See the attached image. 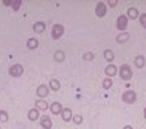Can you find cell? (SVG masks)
Listing matches in <instances>:
<instances>
[{
    "label": "cell",
    "mask_w": 146,
    "mask_h": 129,
    "mask_svg": "<svg viewBox=\"0 0 146 129\" xmlns=\"http://www.w3.org/2000/svg\"><path fill=\"white\" fill-rule=\"evenodd\" d=\"M120 77H121L123 80H130L131 77H132V72H131V69L128 67V64H123L121 67H120Z\"/></svg>",
    "instance_id": "cell-1"
},
{
    "label": "cell",
    "mask_w": 146,
    "mask_h": 129,
    "mask_svg": "<svg viewBox=\"0 0 146 129\" xmlns=\"http://www.w3.org/2000/svg\"><path fill=\"white\" fill-rule=\"evenodd\" d=\"M10 76H13V77H19V76H22V73H24V67L21 66V64H13L11 67H10Z\"/></svg>",
    "instance_id": "cell-2"
},
{
    "label": "cell",
    "mask_w": 146,
    "mask_h": 129,
    "mask_svg": "<svg viewBox=\"0 0 146 129\" xmlns=\"http://www.w3.org/2000/svg\"><path fill=\"white\" fill-rule=\"evenodd\" d=\"M123 100L125 102V103H134L135 100H137V95H135V92L134 91H127V92H124L123 93Z\"/></svg>",
    "instance_id": "cell-3"
},
{
    "label": "cell",
    "mask_w": 146,
    "mask_h": 129,
    "mask_svg": "<svg viewBox=\"0 0 146 129\" xmlns=\"http://www.w3.org/2000/svg\"><path fill=\"white\" fill-rule=\"evenodd\" d=\"M64 26L62 25H54V28H52V32H51V34H52V39H59L62 34H64Z\"/></svg>",
    "instance_id": "cell-4"
},
{
    "label": "cell",
    "mask_w": 146,
    "mask_h": 129,
    "mask_svg": "<svg viewBox=\"0 0 146 129\" xmlns=\"http://www.w3.org/2000/svg\"><path fill=\"white\" fill-rule=\"evenodd\" d=\"M95 14H97L99 18H102V16L106 15V4L105 3H98L97 7H95Z\"/></svg>",
    "instance_id": "cell-5"
},
{
    "label": "cell",
    "mask_w": 146,
    "mask_h": 129,
    "mask_svg": "<svg viewBox=\"0 0 146 129\" xmlns=\"http://www.w3.org/2000/svg\"><path fill=\"white\" fill-rule=\"evenodd\" d=\"M127 24H128V19H127V16H119L117 18V24H116V26H117V29L119 30H124L125 28H127Z\"/></svg>",
    "instance_id": "cell-6"
},
{
    "label": "cell",
    "mask_w": 146,
    "mask_h": 129,
    "mask_svg": "<svg viewBox=\"0 0 146 129\" xmlns=\"http://www.w3.org/2000/svg\"><path fill=\"white\" fill-rule=\"evenodd\" d=\"M40 125L44 129H51V126H52V122H51V120H50L47 115H44V117H41V118H40Z\"/></svg>",
    "instance_id": "cell-7"
},
{
    "label": "cell",
    "mask_w": 146,
    "mask_h": 129,
    "mask_svg": "<svg viewBox=\"0 0 146 129\" xmlns=\"http://www.w3.org/2000/svg\"><path fill=\"white\" fill-rule=\"evenodd\" d=\"M44 30H46V25L43 22H36L33 25V32L35 33H43Z\"/></svg>",
    "instance_id": "cell-8"
},
{
    "label": "cell",
    "mask_w": 146,
    "mask_h": 129,
    "mask_svg": "<svg viewBox=\"0 0 146 129\" xmlns=\"http://www.w3.org/2000/svg\"><path fill=\"white\" fill-rule=\"evenodd\" d=\"M37 95L40 97H44V96H47L48 95V87H46V85H40L39 88H37Z\"/></svg>",
    "instance_id": "cell-9"
},
{
    "label": "cell",
    "mask_w": 146,
    "mask_h": 129,
    "mask_svg": "<svg viewBox=\"0 0 146 129\" xmlns=\"http://www.w3.org/2000/svg\"><path fill=\"white\" fill-rule=\"evenodd\" d=\"M105 73H106V76H109V77H112V76H114V74L117 73V67H116L114 64H109V66L106 67Z\"/></svg>",
    "instance_id": "cell-10"
},
{
    "label": "cell",
    "mask_w": 146,
    "mask_h": 129,
    "mask_svg": "<svg viewBox=\"0 0 146 129\" xmlns=\"http://www.w3.org/2000/svg\"><path fill=\"white\" fill-rule=\"evenodd\" d=\"M62 120L64 121H70L72 120V111H70V109H64L62 110Z\"/></svg>",
    "instance_id": "cell-11"
},
{
    "label": "cell",
    "mask_w": 146,
    "mask_h": 129,
    "mask_svg": "<svg viewBox=\"0 0 146 129\" xmlns=\"http://www.w3.org/2000/svg\"><path fill=\"white\" fill-rule=\"evenodd\" d=\"M26 45H28L29 49H36L37 45H39V41H37V39H29L28 43H26Z\"/></svg>",
    "instance_id": "cell-12"
},
{
    "label": "cell",
    "mask_w": 146,
    "mask_h": 129,
    "mask_svg": "<svg viewBox=\"0 0 146 129\" xmlns=\"http://www.w3.org/2000/svg\"><path fill=\"white\" fill-rule=\"evenodd\" d=\"M130 39V34L128 33H120V34H117V37H116V40H117V43H125V41Z\"/></svg>",
    "instance_id": "cell-13"
},
{
    "label": "cell",
    "mask_w": 146,
    "mask_h": 129,
    "mask_svg": "<svg viewBox=\"0 0 146 129\" xmlns=\"http://www.w3.org/2000/svg\"><path fill=\"white\" fill-rule=\"evenodd\" d=\"M28 117H29L31 121L37 120V118H39V110H37V109H32V110L29 111V114H28Z\"/></svg>",
    "instance_id": "cell-14"
},
{
    "label": "cell",
    "mask_w": 146,
    "mask_h": 129,
    "mask_svg": "<svg viewBox=\"0 0 146 129\" xmlns=\"http://www.w3.org/2000/svg\"><path fill=\"white\" fill-rule=\"evenodd\" d=\"M51 111H52V114L62 113V106L59 105V103H52L51 105Z\"/></svg>",
    "instance_id": "cell-15"
},
{
    "label": "cell",
    "mask_w": 146,
    "mask_h": 129,
    "mask_svg": "<svg viewBox=\"0 0 146 129\" xmlns=\"http://www.w3.org/2000/svg\"><path fill=\"white\" fill-rule=\"evenodd\" d=\"M54 59H55L57 62H62V61L65 59V52H64V51H57V52L54 54Z\"/></svg>",
    "instance_id": "cell-16"
},
{
    "label": "cell",
    "mask_w": 146,
    "mask_h": 129,
    "mask_svg": "<svg viewBox=\"0 0 146 129\" xmlns=\"http://www.w3.org/2000/svg\"><path fill=\"white\" fill-rule=\"evenodd\" d=\"M36 109H37V110H39V109H40V110H47V109H48V105H47L44 100H37V102H36Z\"/></svg>",
    "instance_id": "cell-17"
},
{
    "label": "cell",
    "mask_w": 146,
    "mask_h": 129,
    "mask_svg": "<svg viewBox=\"0 0 146 129\" xmlns=\"http://www.w3.org/2000/svg\"><path fill=\"white\" fill-rule=\"evenodd\" d=\"M143 64H145V58L142 57V55L135 58V66L137 67H143Z\"/></svg>",
    "instance_id": "cell-18"
},
{
    "label": "cell",
    "mask_w": 146,
    "mask_h": 129,
    "mask_svg": "<svg viewBox=\"0 0 146 129\" xmlns=\"http://www.w3.org/2000/svg\"><path fill=\"white\" fill-rule=\"evenodd\" d=\"M104 57H105L106 61H113L114 59V54H113V51H110V49H106L105 52H104Z\"/></svg>",
    "instance_id": "cell-19"
},
{
    "label": "cell",
    "mask_w": 146,
    "mask_h": 129,
    "mask_svg": "<svg viewBox=\"0 0 146 129\" xmlns=\"http://www.w3.org/2000/svg\"><path fill=\"white\" fill-rule=\"evenodd\" d=\"M50 87H51V89H54V91H58L59 87H61V84H59L58 80H50Z\"/></svg>",
    "instance_id": "cell-20"
},
{
    "label": "cell",
    "mask_w": 146,
    "mask_h": 129,
    "mask_svg": "<svg viewBox=\"0 0 146 129\" xmlns=\"http://www.w3.org/2000/svg\"><path fill=\"white\" fill-rule=\"evenodd\" d=\"M128 16L132 18V19H134V18H137V16H138V10H137L135 7L128 8Z\"/></svg>",
    "instance_id": "cell-21"
},
{
    "label": "cell",
    "mask_w": 146,
    "mask_h": 129,
    "mask_svg": "<svg viewBox=\"0 0 146 129\" xmlns=\"http://www.w3.org/2000/svg\"><path fill=\"white\" fill-rule=\"evenodd\" d=\"M7 120H8V114H7V111L1 110V111H0V121H1V122H6Z\"/></svg>",
    "instance_id": "cell-22"
},
{
    "label": "cell",
    "mask_w": 146,
    "mask_h": 129,
    "mask_svg": "<svg viewBox=\"0 0 146 129\" xmlns=\"http://www.w3.org/2000/svg\"><path fill=\"white\" fill-rule=\"evenodd\" d=\"M102 85H104V88L105 89L110 88V87H112V80H110V78H105L104 82H102Z\"/></svg>",
    "instance_id": "cell-23"
},
{
    "label": "cell",
    "mask_w": 146,
    "mask_h": 129,
    "mask_svg": "<svg viewBox=\"0 0 146 129\" xmlns=\"http://www.w3.org/2000/svg\"><path fill=\"white\" fill-rule=\"evenodd\" d=\"M83 59H84V61H92V59H94V54H92V52H86V54L83 55Z\"/></svg>",
    "instance_id": "cell-24"
},
{
    "label": "cell",
    "mask_w": 146,
    "mask_h": 129,
    "mask_svg": "<svg viewBox=\"0 0 146 129\" xmlns=\"http://www.w3.org/2000/svg\"><path fill=\"white\" fill-rule=\"evenodd\" d=\"M11 6H13V10H18V8L21 7V0H14L11 3Z\"/></svg>",
    "instance_id": "cell-25"
},
{
    "label": "cell",
    "mask_w": 146,
    "mask_h": 129,
    "mask_svg": "<svg viewBox=\"0 0 146 129\" xmlns=\"http://www.w3.org/2000/svg\"><path fill=\"white\" fill-rule=\"evenodd\" d=\"M139 22H141V25L146 29V14H142V15L139 16Z\"/></svg>",
    "instance_id": "cell-26"
},
{
    "label": "cell",
    "mask_w": 146,
    "mask_h": 129,
    "mask_svg": "<svg viewBox=\"0 0 146 129\" xmlns=\"http://www.w3.org/2000/svg\"><path fill=\"white\" fill-rule=\"evenodd\" d=\"M73 121H74V124H81L83 118H81V115H73Z\"/></svg>",
    "instance_id": "cell-27"
},
{
    "label": "cell",
    "mask_w": 146,
    "mask_h": 129,
    "mask_svg": "<svg viewBox=\"0 0 146 129\" xmlns=\"http://www.w3.org/2000/svg\"><path fill=\"white\" fill-rule=\"evenodd\" d=\"M108 3H109V6H112V7H114V6L117 4V1H116V0H109Z\"/></svg>",
    "instance_id": "cell-28"
},
{
    "label": "cell",
    "mask_w": 146,
    "mask_h": 129,
    "mask_svg": "<svg viewBox=\"0 0 146 129\" xmlns=\"http://www.w3.org/2000/svg\"><path fill=\"white\" fill-rule=\"evenodd\" d=\"M11 3H13L11 0H4V1H3V4H4V6H11Z\"/></svg>",
    "instance_id": "cell-29"
},
{
    "label": "cell",
    "mask_w": 146,
    "mask_h": 129,
    "mask_svg": "<svg viewBox=\"0 0 146 129\" xmlns=\"http://www.w3.org/2000/svg\"><path fill=\"white\" fill-rule=\"evenodd\" d=\"M124 129H132V126H124Z\"/></svg>",
    "instance_id": "cell-30"
},
{
    "label": "cell",
    "mask_w": 146,
    "mask_h": 129,
    "mask_svg": "<svg viewBox=\"0 0 146 129\" xmlns=\"http://www.w3.org/2000/svg\"><path fill=\"white\" fill-rule=\"evenodd\" d=\"M145 118H146V109H145Z\"/></svg>",
    "instance_id": "cell-31"
}]
</instances>
